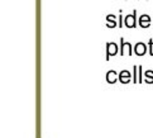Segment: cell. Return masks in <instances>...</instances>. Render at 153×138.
<instances>
[{"label":"cell","instance_id":"obj_1","mask_svg":"<svg viewBox=\"0 0 153 138\" xmlns=\"http://www.w3.org/2000/svg\"><path fill=\"white\" fill-rule=\"evenodd\" d=\"M124 25L127 28H135L137 27V10H133V14H128L125 16Z\"/></svg>","mask_w":153,"mask_h":138},{"label":"cell","instance_id":"obj_2","mask_svg":"<svg viewBox=\"0 0 153 138\" xmlns=\"http://www.w3.org/2000/svg\"><path fill=\"white\" fill-rule=\"evenodd\" d=\"M120 56H124L125 53H128L129 56H132L134 53L133 49H132V45L129 42H125L124 38H120Z\"/></svg>","mask_w":153,"mask_h":138},{"label":"cell","instance_id":"obj_3","mask_svg":"<svg viewBox=\"0 0 153 138\" xmlns=\"http://www.w3.org/2000/svg\"><path fill=\"white\" fill-rule=\"evenodd\" d=\"M118 51H119V47H118L117 43L108 42L106 43V61H109V58L111 56H117Z\"/></svg>","mask_w":153,"mask_h":138},{"label":"cell","instance_id":"obj_4","mask_svg":"<svg viewBox=\"0 0 153 138\" xmlns=\"http://www.w3.org/2000/svg\"><path fill=\"white\" fill-rule=\"evenodd\" d=\"M133 52L137 54V56H144V54L147 53V46H146V43H143V42L135 43Z\"/></svg>","mask_w":153,"mask_h":138},{"label":"cell","instance_id":"obj_5","mask_svg":"<svg viewBox=\"0 0 153 138\" xmlns=\"http://www.w3.org/2000/svg\"><path fill=\"white\" fill-rule=\"evenodd\" d=\"M152 19H151V16L148 14H143V15H140L139 16V20H138V24L142 27V28H148V27L152 25Z\"/></svg>","mask_w":153,"mask_h":138},{"label":"cell","instance_id":"obj_6","mask_svg":"<svg viewBox=\"0 0 153 138\" xmlns=\"http://www.w3.org/2000/svg\"><path fill=\"white\" fill-rule=\"evenodd\" d=\"M130 79H132V74H130L128 70L120 71V74H119V81L122 82V84H128V82H130Z\"/></svg>","mask_w":153,"mask_h":138},{"label":"cell","instance_id":"obj_7","mask_svg":"<svg viewBox=\"0 0 153 138\" xmlns=\"http://www.w3.org/2000/svg\"><path fill=\"white\" fill-rule=\"evenodd\" d=\"M106 27L108 28H115L117 27V16L113 14H109L106 16Z\"/></svg>","mask_w":153,"mask_h":138},{"label":"cell","instance_id":"obj_8","mask_svg":"<svg viewBox=\"0 0 153 138\" xmlns=\"http://www.w3.org/2000/svg\"><path fill=\"white\" fill-rule=\"evenodd\" d=\"M117 79H119V75H117V72L114 70H110L106 74V81L109 82V84H114V82H117Z\"/></svg>","mask_w":153,"mask_h":138},{"label":"cell","instance_id":"obj_9","mask_svg":"<svg viewBox=\"0 0 153 138\" xmlns=\"http://www.w3.org/2000/svg\"><path fill=\"white\" fill-rule=\"evenodd\" d=\"M144 75H146V81L148 82V84H153V71L147 70L144 72Z\"/></svg>","mask_w":153,"mask_h":138},{"label":"cell","instance_id":"obj_10","mask_svg":"<svg viewBox=\"0 0 153 138\" xmlns=\"http://www.w3.org/2000/svg\"><path fill=\"white\" fill-rule=\"evenodd\" d=\"M148 46H149V54H151V56H153V40H152V38L148 41Z\"/></svg>","mask_w":153,"mask_h":138},{"label":"cell","instance_id":"obj_11","mask_svg":"<svg viewBox=\"0 0 153 138\" xmlns=\"http://www.w3.org/2000/svg\"><path fill=\"white\" fill-rule=\"evenodd\" d=\"M118 27H119V28L124 27V18H123V15H122V14L119 15V23H118Z\"/></svg>","mask_w":153,"mask_h":138},{"label":"cell","instance_id":"obj_12","mask_svg":"<svg viewBox=\"0 0 153 138\" xmlns=\"http://www.w3.org/2000/svg\"><path fill=\"white\" fill-rule=\"evenodd\" d=\"M137 70H138V67H137V66L134 65V66H133V71H134V77H133V81L135 82V84H137V82H138V81H137Z\"/></svg>","mask_w":153,"mask_h":138},{"label":"cell","instance_id":"obj_13","mask_svg":"<svg viewBox=\"0 0 153 138\" xmlns=\"http://www.w3.org/2000/svg\"><path fill=\"white\" fill-rule=\"evenodd\" d=\"M138 71H139V82L142 81V66H138Z\"/></svg>","mask_w":153,"mask_h":138},{"label":"cell","instance_id":"obj_14","mask_svg":"<svg viewBox=\"0 0 153 138\" xmlns=\"http://www.w3.org/2000/svg\"><path fill=\"white\" fill-rule=\"evenodd\" d=\"M137 1H138V0H137Z\"/></svg>","mask_w":153,"mask_h":138},{"label":"cell","instance_id":"obj_15","mask_svg":"<svg viewBox=\"0 0 153 138\" xmlns=\"http://www.w3.org/2000/svg\"><path fill=\"white\" fill-rule=\"evenodd\" d=\"M152 25H153V24H152Z\"/></svg>","mask_w":153,"mask_h":138}]
</instances>
